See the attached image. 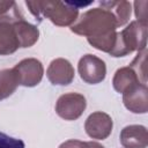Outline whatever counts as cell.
Here are the masks:
<instances>
[{
    "mask_svg": "<svg viewBox=\"0 0 148 148\" xmlns=\"http://www.w3.org/2000/svg\"><path fill=\"white\" fill-rule=\"evenodd\" d=\"M118 25L114 16L104 8H92L84 12L71 25L72 32L87 38H99L116 32Z\"/></svg>",
    "mask_w": 148,
    "mask_h": 148,
    "instance_id": "obj_1",
    "label": "cell"
},
{
    "mask_svg": "<svg viewBox=\"0 0 148 148\" xmlns=\"http://www.w3.org/2000/svg\"><path fill=\"white\" fill-rule=\"evenodd\" d=\"M30 13L39 21L49 18L58 27H71L79 16V7L62 1H25Z\"/></svg>",
    "mask_w": 148,
    "mask_h": 148,
    "instance_id": "obj_2",
    "label": "cell"
},
{
    "mask_svg": "<svg viewBox=\"0 0 148 148\" xmlns=\"http://www.w3.org/2000/svg\"><path fill=\"white\" fill-rule=\"evenodd\" d=\"M147 44V24H142L138 21H132L120 32H117L116 44L110 56L124 57L134 51H141L146 49Z\"/></svg>",
    "mask_w": 148,
    "mask_h": 148,
    "instance_id": "obj_3",
    "label": "cell"
},
{
    "mask_svg": "<svg viewBox=\"0 0 148 148\" xmlns=\"http://www.w3.org/2000/svg\"><path fill=\"white\" fill-rule=\"evenodd\" d=\"M87 106L86 97L79 92L61 95L56 103L57 114L65 120H76L82 116Z\"/></svg>",
    "mask_w": 148,
    "mask_h": 148,
    "instance_id": "obj_4",
    "label": "cell"
},
{
    "mask_svg": "<svg viewBox=\"0 0 148 148\" xmlns=\"http://www.w3.org/2000/svg\"><path fill=\"white\" fill-rule=\"evenodd\" d=\"M77 71L80 77L89 84H97L102 82L106 75L105 62L94 54H84L79 60Z\"/></svg>",
    "mask_w": 148,
    "mask_h": 148,
    "instance_id": "obj_5",
    "label": "cell"
},
{
    "mask_svg": "<svg viewBox=\"0 0 148 148\" xmlns=\"http://www.w3.org/2000/svg\"><path fill=\"white\" fill-rule=\"evenodd\" d=\"M14 71L18 77L20 86L35 87L37 86L44 75V67L42 62L36 58H27L15 65Z\"/></svg>",
    "mask_w": 148,
    "mask_h": 148,
    "instance_id": "obj_6",
    "label": "cell"
},
{
    "mask_svg": "<svg viewBox=\"0 0 148 148\" xmlns=\"http://www.w3.org/2000/svg\"><path fill=\"white\" fill-rule=\"evenodd\" d=\"M113 127L112 118L102 111H96L89 114L84 123V130L86 133L91 138L96 140H104L106 139Z\"/></svg>",
    "mask_w": 148,
    "mask_h": 148,
    "instance_id": "obj_7",
    "label": "cell"
},
{
    "mask_svg": "<svg viewBox=\"0 0 148 148\" xmlns=\"http://www.w3.org/2000/svg\"><path fill=\"white\" fill-rule=\"evenodd\" d=\"M123 103L133 113H146L148 111L147 84L136 83L123 92Z\"/></svg>",
    "mask_w": 148,
    "mask_h": 148,
    "instance_id": "obj_8",
    "label": "cell"
},
{
    "mask_svg": "<svg viewBox=\"0 0 148 148\" xmlns=\"http://www.w3.org/2000/svg\"><path fill=\"white\" fill-rule=\"evenodd\" d=\"M46 76L54 86H67L74 80V68L67 59L57 58L50 62Z\"/></svg>",
    "mask_w": 148,
    "mask_h": 148,
    "instance_id": "obj_9",
    "label": "cell"
},
{
    "mask_svg": "<svg viewBox=\"0 0 148 148\" xmlns=\"http://www.w3.org/2000/svg\"><path fill=\"white\" fill-rule=\"evenodd\" d=\"M119 139L124 148H147V128L142 125H128L121 130Z\"/></svg>",
    "mask_w": 148,
    "mask_h": 148,
    "instance_id": "obj_10",
    "label": "cell"
},
{
    "mask_svg": "<svg viewBox=\"0 0 148 148\" xmlns=\"http://www.w3.org/2000/svg\"><path fill=\"white\" fill-rule=\"evenodd\" d=\"M16 37L18 39L20 47H30L39 38V30L36 25L27 22L24 18H21L13 23Z\"/></svg>",
    "mask_w": 148,
    "mask_h": 148,
    "instance_id": "obj_11",
    "label": "cell"
},
{
    "mask_svg": "<svg viewBox=\"0 0 148 148\" xmlns=\"http://www.w3.org/2000/svg\"><path fill=\"white\" fill-rule=\"evenodd\" d=\"M20 47L13 23L0 22V56L16 52Z\"/></svg>",
    "mask_w": 148,
    "mask_h": 148,
    "instance_id": "obj_12",
    "label": "cell"
},
{
    "mask_svg": "<svg viewBox=\"0 0 148 148\" xmlns=\"http://www.w3.org/2000/svg\"><path fill=\"white\" fill-rule=\"evenodd\" d=\"M101 7L109 10L116 18L117 25L123 27L125 25L131 17L132 13V3L125 0L121 1H101L99 2Z\"/></svg>",
    "mask_w": 148,
    "mask_h": 148,
    "instance_id": "obj_13",
    "label": "cell"
},
{
    "mask_svg": "<svg viewBox=\"0 0 148 148\" xmlns=\"http://www.w3.org/2000/svg\"><path fill=\"white\" fill-rule=\"evenodd\" d=\"M136 83H141L138 75L135 74V72L130 67H121L119 69L116 71L113 79H112V86L114 88V90L119 94H123L125 90H127L130 87L136 84Z\"/></svg>",
    "mask_w": 148,
    "mask_h": 148,
    "instance_id": "obj_14",
    "label": "cell"
},
{
    "mask_svg": "<svg viewBox=\"0 0 148 148\" xmlns=\"http://www.w3.org/2000/svg\"><path fill=\"white\" fill-rule=\"evenodd\" d=\"M18 86V77L14 68H6L0 71V101L13 95Z\"/></svg>",
    "mask_w": 148,
    "mask_h": 148,
    "instance_id": "obj_15",
    "label": "cell"
},
{
    "mask_svg": "<svg viewBox=\"0 0 148 148\" xmlns=\"http://www.w3.org/2000/svg\"><path fill=\"white\" fill-rule=\"evenodd\" d=\"M23 18L15 1H0V22L14 23Z\"/></svg>",
    "mask_w": 148,
    "mask_h": 148,
    "instance_id": "obj_16",
    "label": "cell"
},
{
    "mask_svg": "<svg viewBox=\"0 0 148 148\" xmlns=\"http://www.w3.org/2000/svg\"><path fill=\"white\" fill-rule=\"evenodd\" d=\"M146 64H147V50L143 49V50L138 52L136 57L134 58V60L130 65V67L138 75L140 82L143 83V84L147 83V79H146Z\"/></svg>",
    "mask_w": 148,
    "mask_h": 148,
    "instance_id": "obj_17",
    "label": "cell"
},
{
    "mask_svg": "<svg viewBox=\"0 0 148 148\" xmlns=\"http://www.w3.org/2000/svg\"><path fill=\"white\" fill-rule=\"evenodd\" d=\"M59 148H104L102 145L95 141H80V140H67L62 142Z\"/></svg>",
    "mask_w": 148,
    "mask_h": 148,
    "instance_id": "obj_18",
    "label": "cell"
},
{
    "mask_svg": "<svg viewBox=\"0 0 148 148\" xmlns=\"http://www.w3.org/2000/svg\"><path fill=\"white\" fill-rule=\"evenodd\" d=\"M0 148H25V145L21 139H15L0 132Z\"/></svg>",
    "mask_w": 148,
    "mask_h": 148,
    "instance_id": "obj_19",
    "label": "cell"
},
{
    "mask_svg": "<svg viewBox=\"0 0 148 148\" xmlns=\"http://www.w3.org/2000/svg\"><path fill=\"white\" fill-rule=\"evenodd\" d=\"M147 1H135L134 2V9H135V17L136 21L142 23V24H147Z\"/></svg>",
    "mask_w": 148,
    "mask_h": 148,
    "instance_id": "obj_20",
    "label": "cell"
}]
</instances>
